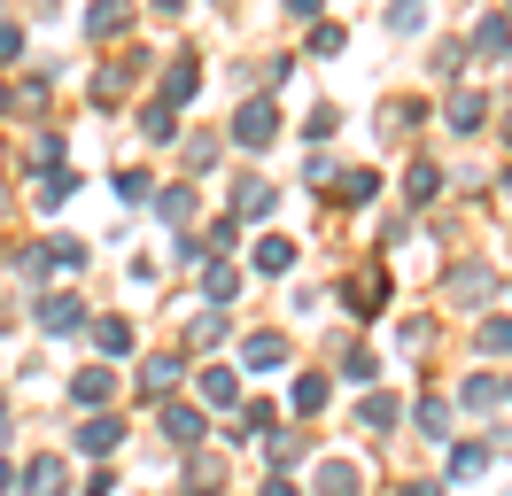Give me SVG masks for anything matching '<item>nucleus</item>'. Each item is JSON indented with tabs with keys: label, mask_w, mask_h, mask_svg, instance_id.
<instances>
[{
	"label": "nucleus",
	"mask_w": 512,
	"mask_h": 496,
	"mask_svg": "<svg viewBox=\"0 0 512 496\" xmlns=\"http://www.w3.org/2000/svg\"><path fill=\"white\" fill-rule=\"evenodd\" d=\"M272 132H280V117H272V101H249V109L233 117V140H241V148H264Z\"/></svg>",
	"instance_id": "nucleus-1"
},
{
	"label": "nucleus",
	"mask_w": 512,
	"mask_h": 496,
	"mask_svg": "<svg viewBox=\"0 0 512 496\" xmlns=\"http://www.w3.org/2000/svg\"><path fill=\"white\" fill-rule=\"evenodd\" d=\"M163 427H171V442H202V411H163Z\"/></svg>",
	"instance_id": "nucleus-6"
},
{
	"label": "nucleus",
	"mask_w": 512,
	"mask_h": 496,
	"mask_svg": "<svg viewBox=\"0 0 512 496\" xmlns=\"http://www.w3.org/2000/svg\"><path fill=\"white\" fill-rule=\"evenodd\" d=\"M256 264H264V272H288L295 248H288V241H256Z\"/></svg>",
	"instance_id": "nucleus-8"
},
{
	"label": "nucleus",
	"mask_w": 512,
	"mask_h": 496,
	"mask_svg": "<svg viewBox=\"0 0 512 496\" xmlns=\"http://www.w3.org/2000/svg\"><path fill=\"white\" fill-rule=\"evenodd\" d=\"M241 210H249V217H264V210H272V186H264V179H249V186H241Z\"/></svg>",
	"instance_id": "nucleus-12"
},
{
	"label": "nucleus",
	"mask_w": 512,
	"mask_h": 496,
	"mask_svg": "<svg viewBox=\"0 0 512 496\" xmlns=\"http://www.w3.org/2000/svg\"><path fill=\"white\" fill-rule=\"evenodd\" d=\"M117 24H125V0H101V8H94V31H101V39H109V31H117Z\"/></svg>",
	"instance_id": "nucleus-15"
},
{
	"label": "nucleus",
	"mask_w": 512,
	"mask_h": 496,
	"mask_svg": "<svg viewBox=\"0 0 512 496\" xmlns=\"http://www.w3.org/2000/svg\"><path fill=\"white\" fill-rule=\"evenodd\" d=\"M264 496H295V489H288V481H272V489H264Z\"/></svg>",
	"instance_id": "nucleus-17"
},
{
	"label": "nucleus",
	"mask_w": 512,
	"mask_h": 496,
	"mask_svg": "<svg viewBox=\"0 0 512 496\" xmlns=\"http://www.w3.org/2000/svg\"><path fill=\"white\" fill-rule=\"evenodd\" d=\"M280 357H288V341H280V334H256L249 341V365H280Z\"/></svg>",
	"instance_id": "nucleus-9"
},
{
	"label": "nucleus",
	"mask_w": 512,
	"mask_h": 496,
	"mask_svg": "<svg viewBox=\"0 0 512 496\" xmlns=\"http://www.w3.org/2000/svg\"><path fill=\"white\" fill-rule=\"evenodd\" d=\"M70 396H78V403H109V372H78V380H70Z\"/></svg>",
	"instance_id": "nucleus-7"
},
{
	"label": "nucleus",
	"mask_w": 512,
	"mask_h": 496,
	"mask_svg": "<svg viewBox=\"0 0 512 496\" xmlns=\"http://www.w3.org/2000/svg\"><path fill=\"white\" fill-rule=\"evenodd\" d=\"M39 326H47V334H78V326H86V303H78V295H47V303H39Z\"/></svg>",
	"instance_id": "nucleus-2"
},
{
	"label": "nucleus",
	"mask_w": 512,
	"mask_h": 496,
	"mask_svg": "<svg viewBox=\"0 0 512 496\" xmlns=\"http://www.w3.org/2000/svg\"><path fill=\"white\" fill-rule=\"evenodd\" d=\"M24 489L32 496H63V458H39L32 473H24Z\"/></svg>",
	"instance_id": "nucleus-4"
},
{
	"label": "nucleus",
	"mask_w": 512,
	"mask_h": 496,
	"mask_svg": "<svg viewBox=\"0 0 512 496\" xmlns=\"http://www.w3.org/2000/svg\"><path fill=\"white\" fill-rule=\"evenodd\" d=\"M78 450L109 458V450H117V419H86V427H78Z\"/></svg>",
	"instance_id": "nucleus-3"
},
{
	"label": "nucleus",
	"mask_w": 512,
	"mask_h": 496,
	"mask_svg": "<svg viewBox=\"0 0 512 496\" xmlns=\"http://www.w3.org/2000/svg\"><path fill=\"white\" fill-rule=\"evenodd\" d=\"M450 132H481V93H458V101H450Z\"/></svg>",
	"instance_id": "nucleus-5"
},
{
	"label": "nucleus",
	"mask_w": 512,
	"mask_h": 496,
	"mask_svg": "<svg viewBox=\"0 0 512 496\" xmlns=\"http://www.w3.org/2000/svg\"><path fill=\"white\" fill-rule=\"evenodd\" d=\"M365 427H373V434H388V427H396V403H388V396H373V403H365Z\"/></svg>",
	"instance_id": "nucleus-13"
},
{
	"label": "nucleus",
	"mask_w": 512,
	"mask_h": 496,
	"mask_svg": "<svg viewBox=\"0 0 512 496\" xmlns=\"http://www.w3.org/2000/svg\"><path fill=\"white\" fill-rule=\"evenodd\" d=\"M171 380H179V357H156V365H148V380H140V388H148V396H163Z\"/></svg>",
	"instance_id": "nucleus-10"
},
{
	"label": "nucleus",
	"mask_w": 512,
	"mask_h": 496,
	"mask_svg": "<svg viewBox=\"0 0 512 496\" xmlns=\"http://www.w3.org/2000/svg\"><path fill=\"white\" fill-rule=\"evenodd\" d=\"M202 295H210V303H225V295H233V272H225V264H210V272H202Z\"/></svg>",
	"instance_id": "nucleus-14"
},
{
	"label": "nucleus",
	"mask_w": 512,
	"mask_h": 496,
	"mask_svg": "<svg viewBox=\"0 0 512 496\" xmlns=\"http://www.w3.org/2000/svg\"><path fill=\"white\" fill-rule=\"evenodd\" d=\"M0 489H8V465H0Z\"/></svg>",
	"instance_id": "nucleus-18"
},
{
	"label": "nucleus",
	"mask_w": 512,
	"mask_h": 496,
	"mask_svg": "<svg viewBox=\"0 0 512 496\" xmlns=\"http://www.w3.org/2000/svg\"><path fill=\"white\" fill-rule=\"evenodd\" d=\"M319 489H326V496H350V489H357V473H350V465H326Z\"/></svg>",
	"instance_id": "nucleus-11"
},
{
	"label": "nucleus",
	"mask_w": 512,
	"mask_h": 496,
	"mask_svg": "<svg viewBox=\"0 0 512 496\" xmlns=\"http://www.w3.org/2000/svg\"><path fill=\"white\" fill-rule=\"evenodd\" d=\"M373 186H381V179H373V171H350V179H342V202H365Z\"/></svg>",
	"instance_id": "nucleus-16"
}]
</instances>
